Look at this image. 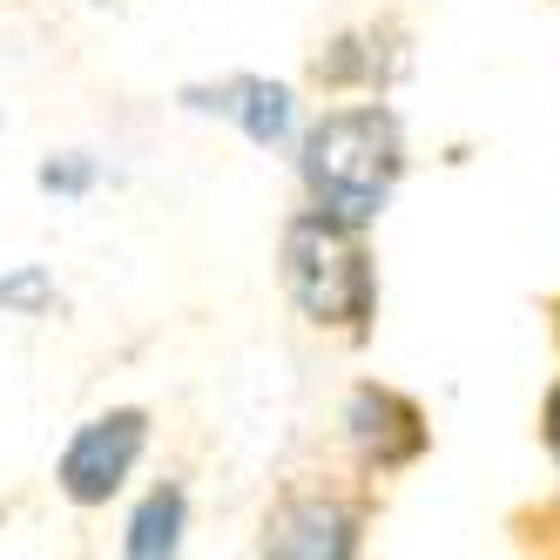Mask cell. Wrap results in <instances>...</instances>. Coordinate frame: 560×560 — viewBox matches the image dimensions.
<instances>
[{"label":"cell","instance_id":"4","mask_svg":"<svg viewBox=\"0 0 560 560\" xmlns=\"http://www.w3.org/2000/svg\"><path fill=\"white\" fill-rule=\"evenodd\" d=\"M351 439H358L365 459L398 466V459H412L425 446V425H419V412L398 392H358L351 398Z\"/></svg>","mask_w":560,"mask_h":560},{"label":"cell","instance_id":"7","mask_svg":"<svg viewBox=\"0 0 560 560\" xmlns=\"http://www.w3.org/2000/svg\"><path fill=\"white\" fill-rule=\"evenodd\" d=\"M176 540H183V493L163 487V493H149L142 513L129 520V553L155 560V553H176Z\"/></svg>","mask_w":560,"mask_h":560},{"label":"cell","instance_id":"5","mask_svg":"<svg viewBox=\"0 0 560 560\" xmlns=\"http://www.w3.org/2000/svg\"><path fill=\"white\" fill-rule=\"evenodd\" d=\"M189 102L230 115V122L244 129L257 149H270V142H284V136H291V89L257 82V74H244V82H223V89H196Z\"/></svg>","mask_w":560,"mask_h":560},{"label":"cell","instance_id":"6","mask_svg":"<svg viewBox=\"0 0 560 560\" xmlns=\"http://www.w3.org/2000/svg\"><path fill=\"white\" fill-rule=\"evenodd\" d=\"M270 553H351V513L345 506H325V500H304V506H284L270 527Z\"/></svg>","mask_w":560,"mask_h":560},{"label":"cell","instance_id":"1","mask_svg":"<svg viewBox=\"0 0 560 560\" xmlns=\"http://www.w3.org/2000/svg\"><path fill=\"white\" fill-rule=\"evenodd\" d=\"M406 170V142L385 108H331L325 122L304 136V183L317 196V210L365 230L398 189Z\"/></svg>","mask_w":560,"mask_h":560},{"label":"cell","instance_id":"3","mask_svg":"<svg viewBox=\"0 0 560 560\" xmlns=\"http://www.w3.org/2000/svg\"><path fill=\"white\" fill-rule=\"evenodd\" d=\"M142 439H149L142 412H102V419H89L82 432L68 439V453H61V493L74 506H102L129 479V466L142 459Z\"/></svg>","mask_w":560,"mask_h":560},{"label":"cell","instance_id":"2","mask_svg":"<svg viewBox=\"0 0 560 560\" xmlns=\"http://www.w3.org/2000/svg\"><path fill=\"white\" fill-rule=\"evenodd\" d=\"M284 291L311 325L331 331H365L372 317V264L358 244V223L338 217H298L284 230Z\"/></svg>","mask_w":560,"mask_h":560},{"label":"cell","instance_id":"10","mask_svg":"<svg viewBox=\"0 0 560 560\" xmlns=\"http://www.w3.org/2000/svg\"><path fill=\"white\" fill-rule=\"evenodd\" d=\"M547 446H553V459H560V385H553V398H547Z\"/></svg>","mask_w":560,"mask_h":560},{"label":"cell","instance_id":"9","mask_svg":"<svg viewBox=\"0 0 560 560\" xmlns=\"http://www.w3.org/2000/svg\"><path fill=\"white\" fill-rule=\"evenodd\" d=\"M42 189H61V196H82V189H89V163H48V170H42Z\"/></svg>","mask_w":560,"mask_h":560},{"label":"cell","instance_id":"8","mask_svg":"<svg viewBox=\"0 0 560 560\" xmlns=\"http://www.w3.org/2000/svg\"><path fill=\"white\" fill-rule=\"evenodd\" d=\"M55 304V284H48V270H14V277H0V311H48Z\"/></svg>","mask_w":560,"mask_h":560}]
</instances>
